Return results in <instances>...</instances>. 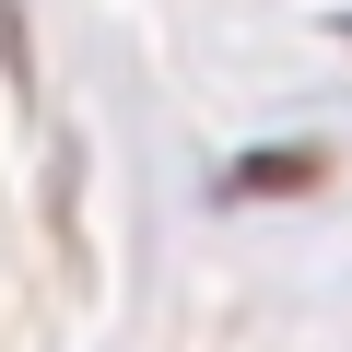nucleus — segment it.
I'll return each mask as SVG.
<instances>
[{
  "label": "nucleus",
  "instance_id": "nucleus-1",
  "mask_svg": "<svg viewBox=\"0 0 352 352\" xmlns=\"http://www.w3.org/2000/svg\"><path fill=\"white\" fill-rule=\"evenodd\" d=\"M340 47H352V12H340Z\"/></svg>",
  "mask_w": 352,
  "mask_h": 352
}]
</instances>
